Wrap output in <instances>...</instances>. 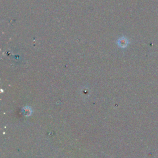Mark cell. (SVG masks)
<instances>
[{
	"label": "cell",
	"mask_w": 158,
	"mask_h": 158,
	"mask_svg": "<svg viewBox=\"0 0 158 158\" xmlns=\"http://www.w3.org/2000/svg\"><path fill=\"white\" fill-rule=\"evenodd\" d=\"M117 44L118 46L121 47V48H125L126 46H127V45L128 44V40L125 38V36H122L120 38H119L117 40Z\"/></svg>",
	"instance_id": "obj_1"
}]
</instances>
